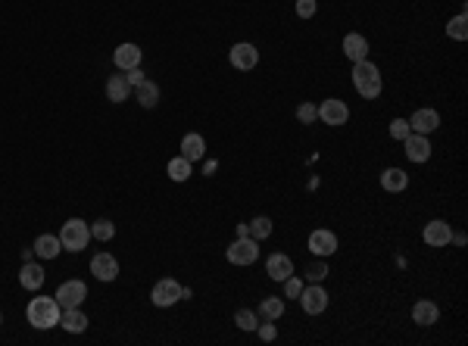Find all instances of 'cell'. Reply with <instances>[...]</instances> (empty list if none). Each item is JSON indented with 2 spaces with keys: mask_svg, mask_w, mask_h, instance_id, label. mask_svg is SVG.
I'll use <instances>...</instances> for the list:
<instances>
[{
  "mask_svg": "<svg viewBox=\"0 0 468 346\" xmlns=\"http://www.w3.org/2000/svg\"><path fill=\"white\" fill-rule=\"evenodd\" d=\"M353 88L359 91V97H365V100H378L381 97L384 82H381V69L372 63V60L353 63Z\"/></svg>",
  "mask_w": 468,
  "mask_h": 346,
  "instance_id": "1",
  "label": "cell"
},
{
  "mask_svg": "<svg viewBox=\"0 0 468 346\" xmlns=\"http://www.w3.org/2000/svg\"><path fill=\"white\" fill-rule=\"evenodd\" d=\"M25 315H28V325L37 327V331H50V327L60 325V302L50 300V296H35V300L28 302V309H25Z\"/></svg>",
  "mask_w": 468,
  "mask_h": 346,
  "instance_id": "2",
  "label": "cell"
},
{
  "mask_svg": "<svg viewBox=\"0 0 468 346\" xmlns=\"http://www.w3.org/2000/svg\"><path fill=\"white\" fill-rule=\"evenodd\" d=\"M60 244H62V250H69V253H81L91 244V225L81 219H69L66 225L60 228Z\"/></svg>",
  "mask_w": 468,
  "mask_h": 346,
  "instance_id": "3",
  "label": "cell"
},
{
  "mask_svg": "<svg viewBox=\"0 0 468 346\" xmlns=\"http://www.w3.org/2000/svg\"><path fill=\"white\" fill-rule=\"evenodd\" d=\"M53 300L60 302V309H78L87 300V284L85 281H62L56 287Z\"/></svg>",
  "mask_w": 468,
  "mask_h": 346,
  "instance_id": "4",
  "label": "cell"
},
{
  "mask_svg": "<svg viewBox=\"0 0 468 346\" xmlns=\"http://www.w3.org/2000/svg\"><path fill=\"white\" fill-rule=\"evenodd\" d=\"M228 262L231 265H253L256 259H259V240H253V237H237L234 244L228 246Z\"/></svg>",
  "mask_w": 468,
  "mask_h": 346,
  "instance_id": "5",
  "label": "cell"
},
{
  "mask_svg": "<svg viewBox=\"0 0 468 346\" xmlns=\"http://www.w3.org/2000/svg\"><path fill=\"white\" fill-rule=\"evenodd\" d=\"M150 300H153L156 309L175 306V302L181 300V284L175 281V277H162V281L153 284V290H150Z\"/></svg>",
  "mask_w": 468,
  "mask_h": 346,
  "instance_id": "6",
  "label": "cell"
},
{
  "mask_svg": "<svg viewBox=\"0 0 468 346\" xmlns=\"http://www.w3.org/2000/svg\"><path fill=\"white\" fill-rule=\"evenodd\" d=\"M297 300L306 315H322L324 309H328V290H324L322 284H309V287L300 290Z\"/></svg>",
  "mask_w": 468,
  "mask_h": 346,
  "instance_id": "7",
  "label": "cell"
},
{
  "mask_svg": "<svg viewBox=\"0 0 468 346\" xmlns=\"http://www.w3.org/2000/svg\"><path fill=\"white\" fill-rule=\"evenodd\" d=\"M318 119L331 128H340L349 122V107L343 100H337V97H328V100L318 107Z\"/></svg>",
  "mask_w": 468,
  "mask_h": 346,
  "instance_id": "8",
  "label": "cell"
},
{
  "mask_svg": "<svg viewBox=\"0 0 468 346\" xmlns=\"http://www.w3.org/2000/svg\"><path fill=\"white\" fill-rule=\"evenodd\" d=\"M309 250H312V256H318V259L334 256L337 253V234L328 231V228H315V231L309 234Z\"/></svg>",
  "mask_w": 468,
  "mask_h": 346,
  "instance_id": "9",
  "label": "cell"
},
{
  "mask_svg": "<svg viewBox=\"0 0 468 346\" xmlns=\"http://www.w3.org/2000/svg\"><path fill=\"white\" fill-rule=\"evenodd\" d=\"M228 60H231V66H234V69L250 72V69H256V63H259V51H256L250 41H241V44H234L228 51Z\"/></svg>",
  "mask_w": 468,
  "mask_h": 346,
  "instance_id": "10",
  "label": "cell"
},
{
  "mask_svg": "<svg viewBox=\"0 0 468 346\" xmlns=\"http://www.w3.org/2000/svg\"><path fill=\"white\" fill-rule=\"evenodd\" d=\"M422 237H424V244H428V246L440 250V246H449V240H453V228H449V221L434 219V221H428V225H424Z\"/></svg>",
  "mask_w": 468,
  "mask_h": 346,
  "instance_id": "11",
  "label": "cell"
},
{
  "mask_svg": "<svg viewBox=\"0 0 468 346\" xmlns=\"http://www.w3.org/2000/svg\"><path fill=\"white\" fill-rule=\"evenodd\" d=\"M91 275L97 277V281H103V284L116 281V277H119V262H116V256H110V253H97V256L91 259Z\"/></svg>",
  "mask_w": 468,
  "mask_h": 346,
  "instance_id": "12",
  "label": "cell"
},
{
  "mask_svg": "<svg viewBox=\"0 0 468 346\" xmlns=\"http://www.w3.org/2000/svg\"><path fill=\"white\" fill-rule=\"evenodd\" d=\"M403 147H406V156H409V163H428V159H431V140H428V134H415V131H412L409 138L403 140Z\"/></svg>",
  "mask_w": 468,
  "mask_h": 346,
  "instance_id": "13",
  "label": "cell"
},
{
  "mask_svg": "<svg viewBox=\"0 0 468 346\" xmlns=\"http://www.w3.org/2000/svg\"><path fill=\"white\" fill-rule=\"evenodd\" d=\"M409 128L415 134H434L440 128V113L437 109H415L409 119Z\"/></svg>",
  "mask_w": 468,
  "mask_h": 346,
  "instance_id": "14",
  "label": "cell"
},
{
  "mask_svg": "<svg viewBox=\"0 0 468 346\" xmlns=\"http://www.w3.org/2000/svg\"><path fill=\"white\" fill-rule=\"evenodd\" d=\"M266 275L272 277V281H284V277L293 275V259L284 256V253H272V256L266 259Z\"/></svg>",
  "mask_w": 468,
  "mask_h": 346,
  "instance_id": "15",
  "label": "cell"
},
{
  "mask_svg": "<svg viewBox=\"0 0 468 346\" xmlns=\"http://www.w3.org/2000/svg\"><path fill=\"white\" fill-rule=\"evenodd\" d=\"M343 57L349 60V63H359V60H368V41H365V35H359V32H349L347 38H343Z\"/></svg>",
  "mask_w": 468,
  "mask_h": 346,
  "instance_id": "16",
  "label": "cell"
},
{
  "mask_svg": "<svg viewBox=\"0 0 468 346\" xmlns=\"http://www.w3.org/2000/svg\"><path fill=\"white\" fill-rule=\"evenodd\" d=\"M141 60H144V53H141V47H137V44H119L116 53H112V63H116L119 72L141 66Z\"/></svg>",
  "mask_w": 468,
  "mask_h": 346,
  "instance_id": "17",
  "label": "cell"
},
{
  "mask_svg": "<svg viewBox=\"0 0 468 346\" xmlns=\"http://www.w3.org/2000/svg\"><path fill=\"white\" fill-rule=\"evenodd\" d=\"M131 84H128V78H125V72H119V75H110L106 78V100L110 103H125L131 97Z\"/></svg>",
  "mask_w": 468,
  "mask_h": 346,
  "instance_id": "18",
  "label": "cell"
},
{
  "mask_svg": "<svg viewBox=\"0 0 468 346\" xmlns=\"http://www.w3.org/2000/svg\"><path fill=\"white\" fill-rule=\"evenodd\" d=\"M437 318H440V309H437V302H431V300H418L415 306H412V321H415L418 327H431V325H437Z\"/></svg>",
  "mask_w": 468,
  "mask_h": 346,
  "instance_id": "19",
  "label": "cell"
},
{
  "mask_svg": "<svg viewBox=\"0 0 468 346\" xmlns=\"http://www.w3.org/2000/svg\"><path fill=\"white\" fill-rule=\"evenodd\" d=\"M381 188H384L387 194H403V190L409 188V175H406L403 169H397V165H390V169L381 172Z\"/></svg>",
  "mask_w": 468,
  "mask_h": 346,
  "instance_id": "20",
  "label": "cell"
},
{
  "mask_svg": "<svg viewBox=\"0 0 468 346\" xmlns=\"http://www.w3.org/2000/svg\"><path fill=\"white\" fill-rule=\"evenodd\" d=\"M35 256L37 259H56L62 253V244H60V234H41V237L35 240Z\"/></svg>",
  "mask_w": 468,
  "mask_h": 346,
  "instance_id": "21",
  "label": "cell"
},
{
  "mask_svg": "<svg viewBox=\"0 0 468 346\" xmlns=\"http://www.w3.org/2000/svg\"><path fill=\"white\" fill-rule=\"evenodd\" d=\"M181 156H184L187 163H200V159L206 156V140L200 138V134H184V138H181Z\"/></svg>",
  "mask_w": 468,
  "mask_h": 346,
  "instance_id": "22",
  "label": "cell"
},
{
  "mask_svg": "<svg viewBox=\"0 0 468 346\" xmlns=\"http://www.w3.org/2000/svg\"><path fill=\"white\" fill-rule=\"evenodd\" d=\"M60 327H66L69 334H85L87 331V315L78 309H62L60 315Z\"/></svg>",
  "mask_w": 468,
  "mask_h": 346,
  "instance_id": "23",
  "label": "cell"
},
{
  "mask_svg": "<svg viewBox=\"0 0 468 346\" xmlns=\"http://www.w3.org/2000/svg\"><path fill=\"white\" fill-rule=\"evenodd\" d=\"M19 284L25 290H37L44 284V268L37 262H22V271H19Z\"/></svg>",
  "mask_w": 468,
  "mask_h": 346,
  "instance_id": "24",
  "label": "cell"
},
{
  "mask_svg": "<svg viewBox=\"0 0 468 346\" xmlns=\"http://www.w3.org/2000/svg\"><path fill=\"white\" fill-rule=\"evenodd\" d=\"M131 94L137 97V103H141L144 109H153L156 103H159V84H156V82H150V78H147V82H144V84H137V88L131 91Z\"/></svg>",
  "mask_w": 468,
  "mask_h": 346,
  "instance_id": "25",
  "label": "cell"
},
{
  "mask_svg": "<svg viewBox=\"0 0 468 346\" xmlns=\"http://www.w3.org/2000/svg\"><path fill=\"white\" fill-rule=\"evenodd\" d=\"M284 300H281V296H266V300L259 302V312L256 315H262V318L266 321H278L281 315H284Z\"/></svg>",
  "mask_w": 468,
  "mask_h": 346,
  "instance_id": "26",
  "label": "cell"
},
{
  "mask_svg": "<svg viewBox=\"0 0 468 346\" xmlns=\"http://www.w3.org/2000/svg\"><path fill=\"white\" fill-rule=\"evenodd\" d=\"M247 225H250V237L253 240H266V237H272V231H275V221L268 219V215H256Z\"/></svg>",
  "mask_w": 468,
  "mask_h": 346,
  "instance_id": "27",
  "label": "cell"
},
{
  "mask_svg": "<svg viewBox=\"0 0 468 346\" xmlns=\"http://www.w3.org/2000/svg\"><path fill=\"white\" fill-rule=\"evenodd\" d=\"M191 165L193 163H187V159L184 156H181V153H178V156H175V159H168V178H172V181H187V178H191Z\"/></svg>",
  "mask_w": 468,
  "mask_h": 346,
  "instance_id": "28",
  "label": "cell"
},
{
  "mask_svg": "<svg viewBox=\"0 0 468 346\" xmlns=\"http://www.w3.org/2000/svg\"><path fill=\"white\" fill-rule=\"evenodd\" d=\"M447 35L453 41H465L468 38V19H465V10H462L459 16H453V19L447 22Z\"/></svg>",
  "mask_w": 468,
  "mask_h": 346,
  "instance_id": "29",
  "label": "cell"
},
{
  "mask_svg": "<svg viewBox=\"0 0 468 346\" xmlns=\"http://www.w3.org/2000/svg\"><path fill=\"white\" fill-rule=\"evenodd\" d=\"M91 237H97V240H112L116 237V225H112L110 219H97L91 225Z\"/></svg>",
  "mask_w": 468,
  "mask_h": 346,
  "instance_id": "30",
  "label": "cell"
},
{
  "mask_svg": "<svg viewBox=\"0 0 468 346\" xmlns=\"http://www.w3.org/2000/svg\"><path fill=\"white\" fill-rule=\"evenodd\" d=\"M234 325L241 327V331H256V325H259V315L250 312V309H237V312H234Z\"/></svg>",
  "mask_w": 468,
  "mask_h": 346,
  "instance_id": "31",
  "label": "cell"
},
{
  "mask_svg": "<svg viewBox=\"0 0 468 346\" xmlns=\"http://www.w3.org/2000/svg\"><path fill=\"white\" fill-rule=\"evenodd\" d=\"M306 277H309L312 284H322L324 277H328V262L315 256V262H309V265H306Z\"/></svg>",
  "mask_w": 468,
  "mask_h": 346,
  "instance_id": "32",
  "label": "cell"
},
{
  "mask_svg": "<svg viewBox=\"0 0 468 346\" xmlns=\"http://www.w3.org/2000/svg\"><path fill=\"white\" fill-rule=\"evenodd\" d=\"M293 10H297L300 19H312L318 13V3L315 0H293Z\"/></svg>",
  "mask_w": 468,
  "mask_h": 346,
  "instance_id": "33",
  "label": "cell"
},
{
  "mask_svg": "<svg viewBox=\"0 0 468 346\" xmlns=\"http://www.w3.org/2000/svg\"><path fill=\"white\" fill-rule=\"evenodd\" d=\"M297 119L303 122V125H312V122L318 119V107H315V103H300V107H297Z\"/></svg>",
  "mask_w": 468,
  "mask_h": 346,
  "instance_id": "34",
  "label": "cell"
},
{
  "mask_svg": "<svg viewBox=\"0 0 468 346\" xmlns=\"http://www.w3.org/2000/svg\"><path fill=\"white\" fill-rule=\"evenodd\" d=\"M281 284H284V296H287V300H297V296H300V290H303V277H300V275L284 277Z\"/></svg>",
  "mask_w": 468,
  "mask_h": 346,
  "instance_id": "35",
  "label": "cell"
},
{
  "mask_svg": "<svg viewBox=\"0 0 468 346\" xmlns=\"http://www.w3.org/2000/svg\"><path fill=\"white\" fill-rule=\"evenodd\" d=\"M409 134H412L409 119H393V122H390V138H393V140H406Z\"/></svg>",
  "mask_w": 468,
  "mask_h": 346,
  "instance_id": "36",
  "label": "cell"
},
{
  "mask_svg": "<svg viewBox=\"0 0 468 346\" xmlns=\"http://www.w3.org/2000/svg\"><path fill=\"white\" fill-rule=\"evenodd\" d=\"M256 334H259V340L272 343V340L278 337V327H275V321H266V325H256Z\"/></svg>",
  "mask_w": 468,
  "mask_h": 346,
  "instance_id": "37",
  "label": "cell"
},
{
  "mask_svg": "<svg viewBox=\"0 0 468 346\" xmlns=\"http://www.w3.org/2000/svg\"><path fill=\"white\" fill-rule=\"evenodd\" d=\"M125 78H128V84H131V88H137V84H144V82H147V72H144L141 66H135V69H125Z\"/></svg>",
  "mask_w": 468,
  "mask_h": 346,
  "instance_id": "38",
  "label": "cell"
},
{
  "mask_svg": "<svg viewBox=\"0 0 468 346\" xmlns=\"http://www.w3.org/2000/svg\"><path fill=\"white\" fill-rule=\"evenodd\" d=\"M237 237H250V225H247V221H241V225H237Z\"/></svg>",
  "mask_w": 468,
  "mask_h": 346,
  "instance_id": "39",
  "label": "cell"
},
{
  "mask_svg": "<svg viewBox=\"0 0 468 346\" xmlns=\"http://www.w3.org/2000/svg\"><path fill=\"white\" fill-rule=\"evenodd\" d=\"M449 244H459V246H462V244H465V234H462V231L453 234V240H449Z\"/></svg>",
  "mask_w": 468,
  "mask_h": 346,
  "instance_id": "40",
  "label": "cell"
},
{
  "mask_svg": "<svg viewBox=\"0 0 468 346\" xmlns=\"http://www.w3.org/2000/svg\"><path fill=\"white\" fill-rule=\"evenodd\" d=\"M0 325H3V315H0Z\"/></svg>",
  "mask_w": 468,
  "mask_h": 346,
  "instance_id": "41",
  "label": "cell"
}]
</instances>
